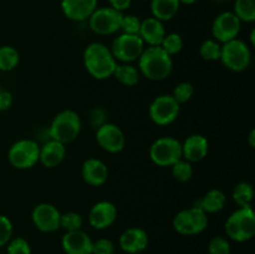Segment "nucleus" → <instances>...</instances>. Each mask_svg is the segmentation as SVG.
<instances>
[{
    "mask_svg": "<svg viewBox=\"0 0 255 254\" xmlns=\"http://www.w3.org/2000/svg\"><path fill=\"white\" fill-rule=\"evenodd\" d=\"M84 64L87 72L96 80H106L114 76L117 65L111 50L101 42H92L86 47Z\"/></svg>",
    "mask_w": 255,
    "mask_h": 254,
    "instance_id": "f257e3e1",
    "label": "nucleus"
},
{
    "mask_svg": "<svg viewBox=\"0 0 255 254\" xmlns=\"http://www.w3.org/2000/svg\"><path fill=\"white\" fill-rule=\"evenodd\" d=\"M138 67L148 80L162 81L171 75L173 61L161 46H148L139 56Z\"/></svg>",
    "mask_w": 255,
    "mask_h": 254,
    "instance_id": "f03ea898",
    "label": "nucleus"
},
{
    "mask_svg": "<svg viewBox=\"0 0 255 254\" xmlns=\"http://www.w3.org/2000/svg\"><path fill=\"white\" fill-rule=\"evenodd\" d=\"M81 131V119L72 110L57 114L49 127V136L62 144L70 143L79 137Z\"/></svg>",
    "mask_w": 255,
    "mask_h": 254,
    "instance_id": "7ed1b4c3",
    "label": "nucleus"
},
{
    "mask_svg": "<svg viewBox=\"0 0 255 254\" xmlns=\"http://www.w3.org/2000/svg\"><path fill=\"white\" fill-rule=\"evenodd\" d=\"M226 233L236 242H247L255 234V214L252 207L233 212L226 222Z\"/></svg>",
    "mask_w": 255,
    "mask_h": 254,
    "instance_id": "20e7f679",
    "label": "nucleus"
},
{
    "mask_svg": "<svg viewBox=\"0 0 255 254\" xmlns=\"http://www.w3.org/2000/svg\"><path fill=\"white\" fill-rule=\"evenodd\" d=\"M208 226V216L199 207L178 212L173 219V228L183 236H196L202 233Z\"/></svg>",
    "mask_w": 255,
    "mask_h": 254,
    "instance_id": "39448f33",
    "label": "nucleus"
},
{
    "mask_svg": "<svg viewBox=\"0 0 255 254\" xmlns=\"http://www.w3.org/2000/svg\"><path fill=\"white\" fill-rule=\"evenodd\" d=\"M251 50L242 40H231L222 46L221 61L227 69L232 71L241 72L247 70L251 65Z\"/></svg>",
    "mask_w": 255,
    "mask_h": 254,
    "instance_id": "423d86ee",
    "label": "nucleus"
},
{
    "mask_svg": "<svg viewBox=\"0 0 255 254\" xmlns=\"http://www.w3.org/2000/svg\"><path fill=\"white\" fill-rule=\"evenodd\" d=\"M149 157L157 166L171 167L182 159V144L173 137H161L152 143Z\"/></svg>",
    "mask_w": 255,
    "mask_h": 254,
    "instance_id": "0eeeda50",
    "label": "nucleus"
},
{
    "mask_svg": "<svg viewBox=\"0 0 255 254\" xmlns=\"http://www.w3.org/2000/svg\"><path fill=\"white\" fill-rule=\"evenodd\" d=\"M40 147L32 139H20L10 147L7 158L10 164L17 169H27L39 162Z\"/></svg>",
    "mask_w": 255,
    "mask_h": 254,
    "instance_id": "6e6552de",
    "label": "nucleus"
},
{
    "mask_svg": "<svg viewBox=\"0 0 255 254\" xmlns=\"http://www.w3.org/2000/svg\"><path fill=\"white\" fill-rule=\"evenodd\" d=\"M124 12L111 6L97 7L89 17L90 29L99 35H111L119 31Z\"/></svg>",
    "mask_w": 255,
    "mask_h": 254,
    "instance_id": "1a4fd4ad",
    "label": "nucleus"
},
{
    "mask_svg": "<svg viewBox=\"0 0 255 254\" xmlns=\"http://www.w3.org/2000/svg\"><path fill=\"white\" fill-rule=\"evenodd\" d=\"M110 50L115 59L127 64L139 59L144 50V42L139 35L121 34L114 40Z\"/></svg>",
    "mask_w": 255,
    "mask_h": 254,
    "instance_id": "9d476101",
    "label": "nucleus"
},
{
    "mask_svg": "<svg viewBox=\"0 0 255 254\" xmlns=\"http://www.w3.org/2000/svg\"><path fill=\"white\" fill-rule=\"evenodd\" d=\"M179 110V104L172 95H161L156 97L149 106V117L156 125L167 126L176 121Z\"/></svg>",
    "mask_w": 255,
    "mask_h": 254,
    "instance_id": "9b49d317",
    "label": "nucleus"
},
{
    "mask_svg": "<svg viewBox=\"0 0 255 254\" xmlns=\"http://www.w3.org/2000/svg\"><path fill=\"white\" fill-rule=\"evenodd\" d=\"M241 27L242 21L234 12L224 11L214 19L212 25V34L218 41L226 44L231 40L237 39Z\"/></svg>",
    "mask_w": 255,
    "mask_h": 254,
    "instance_id": "f8f14e48",
    "label": "nucleus"
},
{
    "mask_svg": "<svg viewBox=\"0 0 255 254\" xmlns=\"http://www.w3.org/2000/svg\"><path fill=\"white\" fill-rule=\"evenodd\" d=\"M97 143L110 153H119L125 148L126 137L119 126L114 124H104L96 132Z\"/></svg>",
    "mask_w": 255,
    "mask_h": 254,
    "instance_id": "ddd939ff",
    "label": "nucleus"
},
{
    "mask_svg": "<svg viewBox=\"0 0 255 254\" xmlns=\"http://www.w3.org/2000/svg\"><path fill=\"white\" fill-rule=\"evenodd\" d=\"M60 218H61L60 212L57 211L56 207L50 203L37 204L31 214V219L35 227L45 233H51V232L59 229Z\"/></svg>",
    "mask_w": 255,
    "mask_h": 254,
    "instance_id": "4468645a",
    "label": "nucleus"
},
{
    "mask_svg": "<svg viewBox=\"0 0 255 254\" xmlns=\"http://www.w3.org/2000/svg\"><path fill=\"white\" fill-rule=\"evenodd\" d=\"M117 218L116 206L111 202L102 201L95 204L89 214L90 226L95 229H106L115 223Z\"/></svg>",
    "mask_w": 255,
    "mask_h": 254,
    "instance_id": "2eb2a0df",
    "label": "nucleus"
},
{
    "mask_svg": "<svg viewBox=\"0 0 255 254\" xmlns=\"http://www.w3.org/2000/svg\"><path fill=\"white\" fill-rule=\"evenodd\" d=\"M92 244L90 236L81 229L66 232L62 237L61 246L66 254H92Z\"/></svg>",
    "mask_w": 255,
    "mask_h": 254,
    "instance_id": "dca6fc26",
    "label": "nucleus"
},
{
    "mask_svg": "<svg viewBox=\"0 0 255 254\" xmlns=\"http://www.w3.org/2000/svg\"><path fill=\"white\" fill-rule=\"evenodd\" d=\"M97 9V0H61L65 16L74 21H84Z\"/></svg>",
    "mask_w": 255,
    "mask_h": 254,
    "instance_id": "f3484780",
    "label": "nucleus"
},
{
    "mask_svg": "<svg viewBox=\"0 0 255 254\" xmlns=\"http://www.w3.org/2000/svg\"><path fill=\"white\" fill-rule=\"evenodd\" d=\"M148 246V236L138 227L126 229L120 237V247L126 253H141Z\"/></svg>",
    "mask_w": 255,
    "mask_h": 254,
    "instance_id": "a211bd4d",
    "label": "nucleus"
},
{
    "mask_svg": "<svg viewBox=\"0 0 255 254\" xmlns=\"http://www.w3.org/2000/svg\"><path fill=\"white\" fill-rule=\"evenodd\" d=\"M208 139L203 134H192L182 144V157L188 162H199L208 154Z\"/></svg>",
    "mask_w": 255,
    "mask_h": 254,
    "instance_id": "6ab92c4d",
    "label": "nucleus"
},
{
    "mask_svg": "<svg viewBox=\"0 0 255 254\" xmlns=\"http://www.w3.org/2000/svg\"><path fill=\"white\" fill-rule=\"evenodd\" d=\"M82 178L90 186H102L109 178V168L97 158H89L82 164Z\"/></svg>",
    "mask_w": 255,
    "mask_h": 254,
    "instance_id": "aec40b11",
    "label": "nucleus"
},
{
    "mask_svg": "<svg viewBox=\"0 0 255 254\" xmlns=\"http://www.w3.org/2000/svg\"><path fill=\"white\" fill-rule=\"evenodd\" d=\"M138 35L142 41L148 44L149 46H159L162 40L166 36V30H164L163 22L159 21L156 17H148L141 21Z\"/></svg>",
    "mask_w": 255,
    "mask_h": 254,
    "instance_id": "412c9836",
    "label": "nucleus"
},
{
    "mask_svg": "<svg viewBox=\"0 0 255 254\" xmlns=\"http://www.w3.org/2000/svg\"><path fill=\"white\" fill-rule=\"evenodd\" d=\"M65 154H66L65 144L50 139L40 148L39 161L47 168H54L64 161Z\"/></svg>",
    "mask_w": 255,
    "mask_h": 254,
    "instance_id": "4be33fe9",
    "label": "nucleus"
},
{
    "mask_svg": "<svg viewBox=\"0 0 255 254\" xmlns=\"http://www.w3.org/2000/svg\"><path fill=\"white\" fill-rule=\"evenodd\" d=\"M179 5V0H151V12L159 21H168L176 16Z\"/></svg>",
    "mask_w": 255,
    "mask_h": 254,
    "instance_id": "5701e85b",
    "label": "nucleus"
},
{
    "mask_svg": "<svg viewBox=\"0 0 255 254\" xmlns=\"http://www.w3.org/2000/svg\"><path fill=\"white\" fill-rule=\"evenodd\" d=\"M226 202L227 197L223 192L219 191V189H211L194 206L202 208L206 213H217L224 208Z\"/></svg>",
    "mask_w": 255,
    "mask_h": 254,
    "instance_id": "b1692460",
    "label": "nucleus"
},
{
    "mask_svg": "<svg viewBox=\"0 0 255 254\" xmlns=\"http://www.w3.org/2000/svg\"><path fill=\"white\" fill-rule=\"evenodd\" d=\"M114 76L116 77L122 85H126V86H134V85L138 84L139 81V71L133 66V65L129 64L116 65Z\"/></svg>",
    "mask_w": 255,
    "mask_h": 254,
    "instance_id": "393cba45",
    "label": "nucleus"
},
{
    "mask_svg": "<svg viewBox=\"0 0 255 254\" xmlns=\"http://www.w3.org/2000/svg\"><path fill=\"white\" fill-rule=\"evenodd\" d=\"M19 52L12 46L5 45L0 47V71H11L19 64Z\"/></svg>",
    "mask_w": 255,
    "mask_h": 254,
    "instance_id": "a878e982",
    "label": "nucleus"
},
{
    "mask_svg": "<svg viewBox=\"0 0 255 254\" xmlns=\"http://www.w3.org/2000/svg\"><path fill=\"white\" fill-rule=\"evenodd\" d=\"M253 186L248 182H241L234 187L233 199L241 208L251 207L252 199H253Z\"/></svg>",
    "mask_w": 255,
    "mask_h": 254,
    "instance_id": "bb28decb",
    "label": "nucleus"
},
{
    "mask_svg": "<svg viewBox=\"0 0 255 254\" xmlns=\"http://www.w3.org/2000/svg\"><path fill=\"white\" fill-rule=\"evenodd\" d=\"M234 14L241 21L253 22L255 20V0H236Z\"/></svg>",
    "mask_w": 255,
    "mask_h": 254,
    "instance_id": "cd10ccee",
    "label": "nucleus"
},
{
    "mask_svg": "<svg viewBox=\"0 0 255 254\" xmlns=\"http://www.w3.org/2000/svg\"><path fill=\"white\" fill-rule=\"evenodd\" d=\"M159 46H161L169 56H173V55H177L182 50V47H183V40H182L181 35L177 34V32L166 34V36L162 40Z\"/></svg>",
    "mask_w": 255,
    "mask_h": 254,
    "instance_id": "c85d7f7f",
    "label": "nucleus"
},
{
    "mask_svg": "<svg viewBox=\"0 0 255 254\" xmlns=\"http://www.w3.org/2000/svg\"><path fill=\"white\" fill-rule=\"evenodd\" d=\"M199 54L206 61H217L221 60L222 46L214 40H206L199 47Z\"/></svg>",
    "mask_w": 255,
    "mask_h": 254,
    "instance_id": "c756f323",
    "label": "nucleus"
},
{
    "mask_svg": "<svg viewBox=\"0 0 255 254\" xmlns=\"http://www.w3.org/2000/svg\"><path fill=\"white\" fill-rule=\"evenodd\" d=\"M172 167V174L174 178L179 182H188L193 176V167H192L191 162L184 161V159H179L178 162L173 164Z\"/></svg>",
    "mask_w": 255,
    "mask_h": 254,
    "instance_id": "7c9ffc66",
    "label": "nucleus"
},
{
    "mask_svg": "<svg viewBox=\"0 0 255 254\" xmlns=\"http://www.w3.org/2000/svg\"><path fill=\"white\" fill-rule=\"evenodd\" d=\"M60 227L66 232L79 231L82 227V217L76 212H67V213L61 214Z\"/></svg>",
    "mask_w": 255,
    "mask_h": 254,
    "instance_id": "2f4dec72",
    "label": "nucleus"
},
{
    "mask_svg": "<svg viewBox=\"0 0 255 254\" xmlns=\"http://www.w3.org/2000/svg\"><path fill=\"white\" fill-rule=\"evenodd\" d=\"M193 94L194 87L191 82H181V84H178L176 86L172 96H173L174 100L181 105L188 102L189 100L192 99V96H193Z\"/></svg>",
    "mask_w": 255,
    "mask_h": 254,
    "instance_id": "473e14b6",
    "label": "nucleus"
},
{
    "mask_svg": "<svg viewBox=\"0 0 255 254\" xmlns=\"http://www.w3.org/2000/svg\"><path fill=\"white\" fill-rule=\"evenodd\" d=\"M139 29H141V20H139L136 15L124 14V16H122V21H121V27H120L122 34L138 35Z\"/></svg>",
    "mask_w": 255,
    "mask_h": 254,
    "instance_id": "72a5a7b5",
    "label": "nucleus"
},
{
    "mask_svg": "<svg viewBox=\"0 0 255 254\" xmlns=\"http://www.w3.org/2000/svg\"><path fill=\"white\" fill-rule=\"evenodd\" d=\"M209 254H231V244L224 237H214L208 244Z\"/></svg>",
    "mask_w": 255,
    "mask_h": 254,
    "instance_id": "f704fd0d",
    "label": "nucleus"
},
{
    "mask_svg": "<svg viewBox=\"0 0 255 254\" xmlns=\"http://www.w3.org/2000/svg\"><path fill=\"white\" fill-rule=\"evenodd\" d=\"M6 252L7 254H31V248L26 239L15 238L9 241Z\"/></svg>",
    "mask_w": 255,
    "mask_h": 254,
    "instance_id": "c9c22d12",
    "label": "nucleus"
},
{
    "mask_svg": "<svg viewBox=\"0 0 255 254\" xmlns=\"http://www.w3.org/2000/svg\"><path fill=\"white\" fill-rule=\"evenodd\" d=\"M12 236V223L6 216L0 214V247L9 243Z\"/></svg>",
    "mask_w": 255,
    "mask_h": 254,
    "instance_id": "e433bc0d",
    "label": "nucleus"
},
{
    "mask_svg": "<svg viewBox=\"0 0 255 254\" xmlns=\"http://www.w3.org/2000/svg\"><path fill=\"white\" fill-rule=\"evenodd\" d=\"M115 246L110 239L101 238L92 244V254H114Z\"/></svg>",
    "mask_w": 255,
    "mask_h": 254,
    "instance_id": "4c0bfd02",
    "label": "nucleus"
},
{
    "mask_svg": "<svg viewBox=\"0 0 255 254\" xmlns=\"http://www.w3.org/2000/svg\"><path fill=\"white\" fill-rule=\"evenodd\" d=\"M12 105V96L9 91H0V111H6Z\"/></svg>",
    "mask_w": 255,
    "mask_h": 254,
    "instance_id": "58836bf2",
    "label": "nucleus"
},
{
    "mask_svg": "<svg viewBox=\"0 0 255 254\" xmlns=\"http://www.w3.org/2000/svg\"><path fill=\"white\" fill-rule=\"evenodd\" d=\"M109 2L111 7L124 12L125 10H127L129 6H131L132 0H109Z\"/></svg>",
    "mask_w": 255,
    "mask_h": 254,
    "instance_id": "ea45409f",
    "label": "nucleus"
},
{
    "mask_svg": "<svg viewBox=\"0 0 255 254\" xmlns=\"http://www.w3.org/2000/svg\"><path fill=\"white\" fill-rule=\"evenodd\" d=\"M249 144L252 147L255 146V129H252L251 133H249Z\"/></svg>",
    "mask_w": 255,
    "mask_h": 254,
    "instance_id": "a19ab883",
    "label": "nucleus"
},
{
    "mask_svg": "<svg viewBox=\"0 0 255 254\" xmlns=\"http://www.w3.org/2000/svg\"><path fill=\"white\" fill-rule=\"evenodd\" d=\"M196 1L197 0H179V2H181V4H186V5H192V4H194Z\"/></svg>",
    "mask_w": 255,
    "mask_h": 254,
    "instance_id": "79ce46f5",
    "label": "nucleus"
},
{
    "mask_svg": "<svg viewBox=\"0 0 255 254\" xmlns=\"http://www.w3.org/2000/svg\"><path fill=\"white\" fill-rule=\"evenodd\" d=\"M214 1H224V0H214Z\"/></svg>",
    "mask_w": 255,
    "mask_h": 254,
    "instance_id": "37998d69",
    "label": "nucleus"
},
{
    "mask_svg": "<svg viewBox=\"0 0 255 254\" xmlns=\"http://www.w3.org/2000/svg\"><path fill=\"white\" fill-rule=\"evenodd\" d=\"M127 254H137V253H127ZM139 254V253H138Z\"/></svg>",
    "mask_w": 255,
    "mask_h": 254,
    "instance_id": "c03bdc74",
    "label": "nucleus"
}]
</instances>
